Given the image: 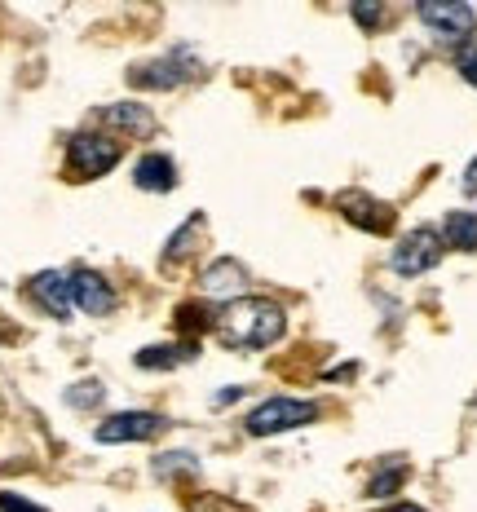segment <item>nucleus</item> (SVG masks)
Masks as SVG:
<instances>
[{
    "mask_svg": "<svg viewBox=\"0 0 477 512\" xmlns=\"http://www.w3.org/2000/svg\"><path fill=\"white\" fill-rule=\"evenodd\" d=\"M221 345L230 349H270L274 340L283 336L288 318L274 301H261V296H239V301H226L221 314L212 318Z\"/></svg>",
    "mask_w": 477,
    "mask_h": 512,
    "instance_id": "1",
    "label": "nucleus"
},
{
    "mask_svg": "<svg viewBox=\"0 0 477 512\" xmlns=\"http://www.w3.org/2000/svg\"><path fill=\"white\" fill-rule=\"evenodd\" d=\"M310 420H318V407H314V402H301V398H265L261 407L248 411L243 429H248L252 437H274V433L305 429Z\"/></svg>",
    "mask_w": 477,
    "mask_h": 512,
    "instance_id": "2",
    "label": "nucleus"
},
{
    "mask_svg": "<svg viewBox=\"0 0 477 512\" xmlns=\"http://www.w3.org/2000/svg\"><path fill=\"white\" fill-rule=\"evenodd\" d=\"M115 164H120V146H115V137H106V133H76L67 142V173L71 177L93 181V177H106Z\"/></svg>",
    "mask_w": 477,
    "mask_h": 512,
    "instance_id": "3",
    "label": "nucleus"
},
{
    "mask_svg": "<svg viewBox=\"0 0 477 512\" xmlns=\"http://www.w3.org/2000/svg\"><path fill=\"white\" fill-rule=\"evenodd\" d=\"M442 248H447V243H442V234L429 230V226H420V230H411V234H402V239H398L389 265H394L402 279H416V274L433 270V265L442 261Z\"/></svg>",
    "mask_w": 477,
    "mask_h": 512,
    "instance_id": "4",
    "label": "nucleus"
},
{
    "mask_svg": "<svg viewBox=\"0 0 477 512\" xmlns=\"http://www.w3.org/2000/svg\"><path fill=\"white\" fill-rule=\"evenodd\" d=\"M164 429H168V420L155 411H120V415H106L93 433H98V442H106V446H120V442H151V437H159Z\"/></svg>",
    "mask_w": 477,
    "mask_h": 512,
    "instance_id": "5",
    "label": "nucleus"
},
{
    "mask_svg": "<svg viewBox=\"0 0 477 512\" xmlns=\"http://www.w3.org/2000/svg\"><path fill=\"white\" fill-rule=\"evenodd\" d=\"M420 23L429 31H438V40L447 45H460L469 40V31L477 27V14L469 5H447V0H424L420 5Z\"/></svg>",
    "mask_w": 477,
    "mask_h": 512,
    "instance_id": "6",
    "label": "nucleus"
},
{
    "mask_svg": "<svg viewBox=\"0 0 477 512\" xmlns=\"http://www.w3.org/2000/svg\"><path fill=\"white\" fill-rule=\"evenodd\" d=\"M195 58H190L186 49H177L173 58H155V62H142V67H133V84L137 89H177V84L195 80Z\"/></svg>",
    "mask_w": 477,
    "mask_h": 512,
    "instance_id": "7",
    "label": "nucleus"
},
{
    "mask_svg": "<svg viewBox=\"0 0 477 512\" xmlns=\"http://www.w3.org/2000/svg\"><path fill=\"white\" fill-rule=\"evenodd\" d=\"M27 292H31V301L45 309L49 318H58V323H67L71 309H76V301H71V274H62V270H40V274H31Z\"/></svg>",
    "mask_w": 477,
    "mask_h": 512,
    "instance_id": "8",
    "label": "nucleus"
},
{
    "mask_svg": "<svg viewBox=\"0 0 477 512\" xmlns=\"http://www.w3.org/2000/svg\"><path fill=\"white\" fill-rule=\"evenodd\" d=\"M336 208L345 212V221H354V226L367 230V234H389L394 230V208L380 204V199H371L367 190H345V195L336 199Z\"/></svg>",
    "mask_w": 477,
    "mask_h": 512,
    "instance_id": "9",
    "label": "nucleus"
},
{
    "mask_svg": "<svg viewBox=\"0 0 477 512\" xmlns=\"http://www.w3.org/2000/svg\"><path fill=\"white\" fill-rule=\"evenodd\" d=\"M71 301L89 318H106L115 309V292L98 270H71Z\"/></svg>",
    "mask_w": 477,
    "mask_h": 512,
    "instance_id": "10",
    "label": "nucleus"
},
{
    "mask_svg": "<svg viewBox=\"0 0 477 512\" xmlns=\"http://www.w3.org/2000/svg\"><path fill=\"white\" fill-rule=\"evenodd\" d=\"M102 124L115 128V133H129L137 142H146V137L155 133V115L146 111L142 102H115V106H102Z\"/></svg>",
    "mask_w": 477,
    "mask_h": 512,
    "instance_id": "11",
    "label": "nucleus"
},
{
    "mask_svg": "<svg viewBox=\"0 0 477 512\" xmlns=\"http://www.w3.org/2000/svg\"><path fill=\"white\" fill-rule=\"evenodd\" d=\"M204 296H230V301H239L243 287H248V270L235 261V256H221L217 265H208L204 270Z\"/></svg>",
    "mask_w": 477,
    "mask_h": 512,
    "instance_id": "12",
    "label": "nucleus"
},
{
    "mask_svg": "<svg viewBox=\"0 0 477 512\" xmlns=\"http://www.w3.org/2000/svg\"><path fill=\"white\" fill-rule=\"evenodd\" d=\"M133 181L142 190H151V195H168L177 186V164L168 155H142L133 164Z\"/></svg>",
    "mask_w": 477,
    "mask_h": 512,
    "instance_id": "13",
    "label": "nucleus"
},
{
    "mask_svg": "<svg viewBox=\"0 0 477 512\" xmlns=\"http://www.w3.org/2000/svg\"><path fill=\"white\" fill-rule=\"evenodd\" d=\"M442 243L451 252H477V212H447L442 221Z\"/></svg>",
    "mask_w": 477,
    "mask_h": 512,
    "instance_id": "14",
    "label": "nucleus"
},
{
    "mask_svg": "<svg viewBox=\"0 0 477 512\" xmlns=\"http://www.w3.org/2000/svg\"><path fill=\"white\" fill-rule=\"evenodd\" d=\"M204 234V212H190L186 217V226L173 234V239L164 243V265H177V261H186L190 248H195V239Z\"/></svg>",
    "mask_w": 477,
    "mask_h": 512,
    "instance_id": "15",
    "label": "nucleus"
},
{
    "mask_svg": "<svg viewBox=\"0 0 477 512\" xmlns=\"http://www.w3.org/2000/svg\"><path fill=\"white\" fill-rule=\"evenodd\" d=\"M195 358V345H151L137 354V367L142 371H164V367H177V362Z\"/></svg>",
    "mask_w": 477,
    "mask_h": 512,
    "instance_id": "16",
    "label": "nucleus"
},
{
    "mask_svg": "<svg viewBox=\"0 0 477 512\" xmlns=\"http://www.w3.org/2000/svg\"><path fill=\"white\" fill-rule=\"evenodd\" d=\"M402 482H407V464H385L376 477H371L367 495H371V499H389V495H394V490H398Z\"/></svg>",
    "mask_w": 477,
    "mask_h": 512,
    "instance_id": "17",
    "label": "nucleus"
},
{
    "mask_svg": "<svg viewBox=\"0 0 477 512\" xmlns=\"http://www.w3.org/2000/svg\"><path fill=\"white\" fill-rule=\"evenodd\" d=\"M159 477H173V473H190L195 468V455L190 451H173V455H159Z\"/></svg>",
    "mask_w": 477,
    "mask_h": 512,
    "instance_id": "18",
    "label": "nucleus"
},
{
    "mask_svg": "<svg viewBox=\"0 0 477 512\" xmlns=\"http://www.w3.org/2000/svg\"><path fill=\"white\" fill-rule=\"evenodd\" d=\"M71 407H93V402H102V384H76V389L67 393Z\"/></svg>",
    "mask_w": 477,
    "mask_h": 512,
    "instance_id": "19",
    "label": "nucleus"
},
{
    "mask_svg": "<svg viewBox=\"0 0 477 512\" xmlns=\"http://www.w3.org/2000/svg\"><path fill=\"white\" fill-rule=\"evenodd\" d=\"M460 76L469 80V84H477V40L460 49Z\"/></svg>",
    "mask_w": 477,
    "mask_h": 512,
    "instance_id": "20",
    "label": "nucleus"
},
{
    "mask_svg": "<svg viewBox=\"0 0 477 512\" xmlns=\"http://www.w3.org/2000/svg\"><path fill=\"white\" fill-rule=\"evenodd\" d=\"M354 18H358V23H363V27H376L380 18H385V9H380V5H371V0H358V5H354Z\"/></svg>",
    "mask_w": 477,
    "mask_h": 512,
    "instance_id": "21",
    "label": "nucleus"
},
{
    "mask_svg": "<svg viewBox=\"0 0 477 512\" xmlns=\"http://www.w3.org/2000/svg\"><path fill=\"white\" fill-rule=\"evenodd\" d=\"M0 508H5V512H40L36 504H27V499L9 495V490H0Z\"/></svg>",
    "mask_w": 477,
    "mask_h": 512,
    "instance_id": "22",
    "label": "nucleus"
},
{
    "mask_svg": "<svg viewBox=\"0 0 477 512\" xmlns=\"http://www.w3.org/2000/svg\"><path fill=\"white\" fill-rule=\"evenodd\" d=\"M464 190H469V195H477V159L469 168H464Z\"/></svg>",
    "mask_w": 477,
    "mask_h": 512,
    "instance_id": "23",
    "label": "nucleus"
},
{
    "mask_svg": "<svg viewBox=\"0 0 477 512\" xmlns=\"http://www.w3.org/2000/svg\"><path fill=\"white\" fill-rule=\"evenodd\" d=\"M389 512H424V508H416V504H394Z\"/></svg>",
    "mask_w": 477,
    "mask_h": 512,
    "instance_id": "24",
    "label": "nucleus"
}]
</instances>
